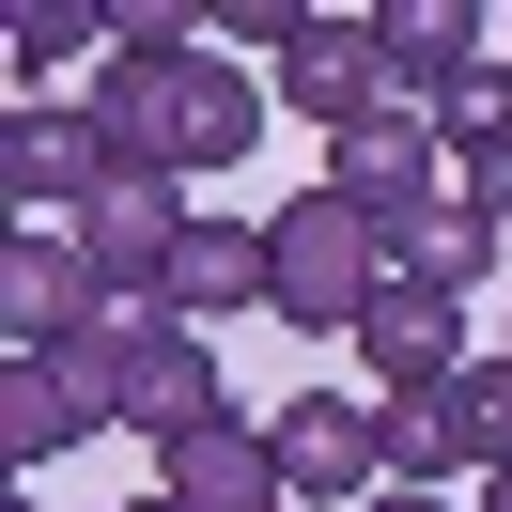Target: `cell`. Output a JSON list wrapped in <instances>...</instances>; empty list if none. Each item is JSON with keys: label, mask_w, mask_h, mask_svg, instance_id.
<instances>
[{"label": "cell", "mask_w": 512, "mask_h": 512, "mask_svg": "<svg viewBox=\"0 0 512 512\" xmlns=\"http://www.w3.org/2000/svg\"><path fill=\"white\" fill-rule=\"evenodd\" d=\"M450 419H466V450H481V481L512 466V357H481L466 388H450Z\"/></svg>", "instance_id": "e0dca14e"}, {"label": "cell", "mask_w": 512, "mask_h": 512, "mask_svg": "<svg viewBox=\"0 0 512 512\" xmlns=\"http://www.w3.org/2000/svg\"><path fill=\"white\" fill-rule=\"evenodd\" d=\"M0 63H16V109H47L63 63H109V0H32V16L0 32Z\"/></svg>", "instance_id": "9a60e30c"}, {"label": "cell", "mask_w": 512, "mask_h": 512, "mask_svg": "<svg viewBox=\"0 0 512 512\" xmlns=\"http://www.w3.org/2000/svg\"><path fill=\"white\" fill-rule=\"evenodd\" d=\"M264 435H280V497L295 512H373L388 497V404H357V388H295Z\"/></svg>", "instance_id": "8992f818"}, {"label": "cell", "mask_w": 512, "mask_h": 512, "mask_svg": "<svg viewBox=\"0 0 512 512\" xmlns=\"http://www.w3.org/2000/svg\"><path fill=\"white\" fill-rule=\"evenodd\" d=\"M94 311L109 295H94V264H78V233L16 218V249H0V357H63Z\"/></svg>", "instance_id": "ba28073f"}, {"label": "cell", "mask_w": 512, "mask_h": 512, "mask_svg": "<svg viewBox=\"0 0 512 512\" xmlns=\"http://www.w3.org/2000/svg\"><path fill=\"white\" fill-rule=\"evenodd\" d=\"M264 280H280L264 311H280L295 342H311V326H326V342H357V326H373V295L404 280V249H388V218H357L342 187H295L280 218H264Z\"/></svg>", "instance_id": "7a4b0ae2"}, {"label": "cell", "mask_w": 512, "mask_h": 512, "mask_svg": "<svg viewBox=\"0 0 512 512\" xmlns=\"http://www.w3.org/2000/svg\"><path fill=\"white\" fill-rule=\"evenodd\" d=\"M466 512H512V466H497V481H481V497H466Z\"/></svg>", "instance_id": "ffe728a7"}, {"label": "cell", "mask_w": 512, "mask_h": 512, "mask_svg": "<svg viewBox=\"0 0 512 512\" xmlns=\"http://www.w3.org/2000/svg\"><path fill=\"white\" fill-rule=\"evenodd\" d=\"M357 373H373V404H419V388L481 373V357H466V295L388 280V295H373V326H357Z\"/></svg>", "instance_id": "9c48e42d"}, {"label": "cell", "mask_w": 512, "mask_h": 512, "mask_svg": "<svg viewBox=\"0 0 512 512\" xmlns=\"http://www.w3.org/2000/svg\"><path fill=\"white\" fill-rule=\"evenodd\" d=\"M497 63H512V47L481 32L466 0H388V94H404L450 156H466V125L497 109Z\"/></svg>", "instance_id": "5b68a950"}, {"label": "cell", "mask_w": 512, "mask_h": 512, "mask_svg": "<svg viewBox=\"0 0 512 512\" xmlns=\"http://www.w3.org/2000/svg\"><path fill=\"white\" fill-rule=\"evenodd\" d=\"M373 512H450V497H404V481H388V497H373Z\"/></svg>", "instance_id": "d6986e66"}, {"label": "cell", "mask_w": 512, "mask_h": 512, "mask_svg": "<svg viewBox=\"0 0 512 512\" xmlns=\"http://www.w3.org/2000/svg\"><path fill=\"white\" fill-rule=\"evenodd\" d=\"M264 295H280V280H264V233L249 218H202L187 264H171V311H264Z\"/></svg>", "instance_id": "2e32d148"}, {"label": "cell", "mask_w": 512, "mask_h": 512, "mask_svg": "<svg viewBox=\"0 0 512 512\" xmlns=\"http://www.w3.org/2000/svg\"><path fill=\"white\" fill-rule=\"evenodd\" d=\"M78 435H109V419H94V388H78L63 357H0V466L32 481V466H63Z\"/></svg>", "instance_id": "4fadbf2b"}, {"label": "cell", "mask_w": 512, "mask_h": 512, "mask_svg": "<svg viewBox=\"0 0 512 512\" xmlns=\"http://www.w3.org/2000/svg\"><path fill=\"white\" fill-rule=\"evenodd\" d=\"M295 32H311V0H218V47H264V63H295Z\"/></svg>", "instance_id": "ac0fdd59"}, {"label": "cell", "mask_w": 512, "mask_h": 512, "mask_svg": "<svg viewBox=\"0 0 512 512\" xmlns=\"http://www.w3.org/2000/svg\"><path fill=\"white\" fill-rule=\"evenodd\" d=\"M497 94H512V63H497Z\"/></svg>", "instance_id": "7402d4cb"}, {"label": "cell", "mask_w": 512, "mask_h": 512, "mask_svg": "<svg viewBox=\"0 0 512 512\" xmlns=\"http://www.w3.org/2000/svg\"><path fill=\"white\" fill-rule=\"evenodd\" d=\"M78 264H94V295L109 311H171V264H187V233H202V202L171 187V171H109L94 202H78Z\"/></svg>", "instance_id": "277c9868"}, {"label": "cell", "mask_w": 512, "mask_h": 512, "mask_svg": "<svg viewBox=\"0 0 512 512\" xmlns=\"http://www.w3.org/2000/svg\"><path fill=\"white\" fill-rule=\"evenodd\" d=\"M388 249H404V280H435V295H466V280H497V264H512V233L481 218L466 187H435V202H419V218H388Z\"/></svg>", "instance_id": "5bb4252c"}, {"label": "cell", "mask_w": 512, "mask_h": 512, "mask_svg": "<svg viewBox=\"0 0 512 512\" xmlns=\"http://www.w3.org/2000/svg\"><path fill=\"white\" fill-rule=\"evenodd\" d=\"M109 171H125V156H109L94 109H16V125H0V187H16V218H78Z\"/></svg>", "instance_id": "7c38bea8"}, {"label": "cell", "mask_w": 512, "mask_h": 512, "mask_svg": "<svg viewBox=\"0 0 512 512\" xmlns=\"http://www.w3.org/2000/svg\"><path fill=\"white\" fill-rule=\"evenodd\" d=\"M156 497H187V512H295L280 497V435L264 419H187V435H156Z\"/></svg>", "instance_id": "30bf717a"}, {"label": "cell", "mask_w": 512, "mask_h": 512, "mask_svg": "<svg viewBox=\"0 0 512 512\" xmlns=\"http://www.w3.org/2000/svg\"><path fill=\"white\" fill-rule=\"evenodd\" d=\"M280 94L311 109V140L404 109V94H388V16H311V32H295V63H280Z\"/></svg>", "instance_id": "8fae6325"}, {"label": "cell", "mask_w": 512, "mask_h": 512, "mask_svg": "<svg viewBox=\"0 0 512 512\" xmlns=\"http://www.w3.org/2000/svg\"><path fill=\"white\" fill-rule=\"evenodd\" d=\"M94 125H109L125 171H171V187H187V171H233L264 140V78L218 63V47H202V63H125V47H109L94 63Z\"/></svg>", "instance_id": "6da1fadb"}, {"label": "cell", "mask_w": 512, "mask_h": 512, "mask_svg": "<svg viewBox=\"0 0 512 512\" xmlns=\"http://www.w3.org/2000/svg\"><path fill=\"white\" fill-rule=\"evenodd\" d=\"M125 512H187V497H125Z\"/></svg>", "instance_id": "44dd1931"}, {"label": "cell", "mask_w": 512, "mask_h": 512, "mask_svg": "<svg viewBox=\"0 0 512 512\" xmlns=\"http://www.w3.org/2000/svg\"><path fill=\"white\" fill-rule=\"evenodd\" d=\"M63 373L94 388V419H140V435H187V419H218V342H202L187 311H94L63 342Z\"/></svg>", "instance_id": "3957f363"}, {"label": "cell", "mask_w": 512, "mask_h": 512, "mask_svg": "<svg viewBox=\"0 0 512 512\" xmlns=\"http://www.w3.org/2000/svg\"><path fill=\"white\" fill-rule=\"evenodd\" d=\"M311 187H342L357 218H419L435 187H466V156H450L419 109H373V125H342V140H326V171H311Z\"/></svg>", "instance_id": "52a82bcc"}]
</instances>
